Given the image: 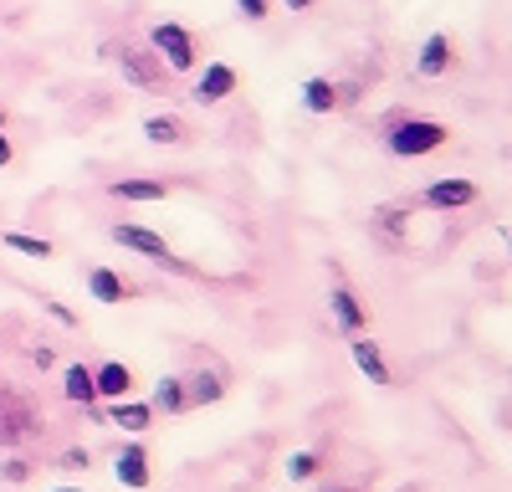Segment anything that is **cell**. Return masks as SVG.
<instances>
[{
  "mask_svg": "<svg viewBox=\"0 0 512 492\" xmlns=\"http://www.w3.org/2000/svg\"><path fill=\"white\" fill-rule=\"evenodd\" d=\"M451 144V129L441 118H420V113H395L390 123H384V149H390L395 159H425Z\"/></svg>",
  "mask_w": 512,
  "mask_h": 492,
  "instance_id": "obj_1",
  "label": "cell"
},
{
  "mask_svg": "<svg viewBox=\"0 0 512 492\" xmlns=\"http://www.w3.org/2000/svg\"><path fill=\"white\" fill-rule=\"evenodd\" d=\"M108 236L123 246V252H134V257H144V262H154V267H164V272H175V277H200V267H195V262H185V257H175V246H169L159 231H149V226L118 221Z\"/></svg>",
  "mask_w": 512,
  "mask_h": 492,
  "instance_id": "obj_2",
  "label": "cell"
},
{
  "mask_svg": "<svg viewBox=\"0 0 512 492\" xmlns=\"http://www.w3.org/2000/svg\"><path fill=\"white\" fill-rule=\"evenodd\" d=\"M47 431V416H41V405L16 390V385H0V446H26Z\"/></svg>",
  "mask_w": 512,
  "mask_h": 492,
  "instance_id": "obj_3",
  "label": "cell"
},
{
  "mask_svg": "<svg viewBox=\"0 0 512 492\" xmlns=\"http://www.w3.org/2000/svg\"><path fill=\"white\" fill-rule=\"evenodd\" d=\"M103 52L118 62L123 82H128L134 93H169V77H175V72L159 62L154 47H128V41H123V47H103Z\"/></svg>",
  "mask_w": 512,
  "mask_h": 492,
  "instance_id": "obj_4",
  "label": "cell"
},
{
  "mask_svg": "<svg viewBox=\"0 0 512 492\" xmlns=\"http://www.w3.org/2000/svg\"><path fill=\"white\" fill-rule=\"evenodd\" d=\"M149 47L159 52V62H164L169 72H195V62H200V41H195V31L180 26V21H154V26H149Z\"/></svg>",
  "mask_w": 512,
  "mask_h": 492,
  "instance_id": "obj_5",
  "label": "cell"
},
{
  "mask_svg": "<svg viewBox=\"0 0 512 492\" xmlns=\"http://www.w3.org/2000/svg\"><path fill=\"white\" fill-rule=\"evenodd\" d=\"M477 185L466 180V175H446V180H431L415 200L425 205V211H441V216H451V211H466V205H477Z\"/></svg>",
  "mask_w": 512,
  "mask_h": 492,
  "instance_id": "obj_6",
  "label": "cell"
},
{
  "mask_svg": "<svg viewBox=\"0 0 512 492\" xmlns=\"http://www.w3.org/2000/svg\"><path fill=\"white\" fill-rule=\"evenodd\" d=\"M236 67L231 62H210L200 77H195V88H190V98L200 103V108H216V103H226L231 93H236Z\"/></svg>",
  "mask_w": 512,
  "mask_h": 492,
  "instance_id": "obj_7",
  "label": "cell"
},
{
  "mask_svg": "<svg viewBox=\"0 0 512 492\" xmlns=\"http://www.w3.org/2000/svg\"><path fill=\"white\" fill-rule=\"evenodd\" d=\"M113 477H118V487H128V492H144V487L154 482V472H149V451H144L139 441H123V446H118V457H113Z\"/></svg>",
  "mask_w": 512,
  "mask_h": 492,
  "instance_id": "obj_8",
  "label": "cell"
},
{
  "mask_svg": "<svg viewBox=\"0 0 512 492\" xmlns=\"http://www.w3.org/2000/svg\"><path fill=\"white\" fill-rule=\"evenodd\" d=\"M456 67V47H451V36L446 31H431L420 41V57H415V77H425V82H436V77H446Z\"/></svg>",
  "mask_w": 512,
  "mask_h": 492,
  "instance_id": "obj_9",
  "label": "cell"
},
{
  "mask_svg": "<svg viewBox=\"0 0 512 492\" xmlns=\"http://www.w3.org/2000/svg\"><path fill=\"white\" fill-rule=\"evenodd\" d=\"M349 354H354L359 375H364L369 385H379V390H390V385H395V369H390V359L379 354V344H374V339H364V334H349Z\"/></svg>",
  "mask_w": 512,
  "mask_h": 492,
  "instance_id": "obj_10",
  "label": "cell"
},
{
  "mask_svg": "<svg viewBox=\"0 0 512 492\" xmlns=\"http://www.w3.org/2000/svg\"><path fill=\"white\" fill-rule=\"evenodd\" d=\"M328 313L338 323V334H364V328H369V308L359 303V293H354V287H344V282L328 293Z\"/></svg>",
  "mask_w": 512,
  "mask_h": 492,
  "instance_id": "obj_11",
  "label": "cell"
},
{
  "mask_svg": "<svg viewBox=\"0 0 512 492\" xmlns=\"http://www.w3.org/2000/svg\"><path fill=\"white\" fill-rule=\"evenodd\" d=\"M93 385H98V400L113 405V400H123V395H134V369H128L123 359H103V364L93 369Z\"/></svg>",
  "mask_w": 512,
  "mask_h": 492,
  "instance_id": "obj_12",
  "label": "cell"
},
{
  "mask_svg": "<svg viewBox=\"0 0 512 492\" xmlns=\"http://www.w3.org/2000/svg\"><path fill=\"white\" fill-rule=\"evenodd\" d=\"M154 416H159V410L149 405V400H113L108 405V426H118V431H128V436H144L149 426H154Z\"/></svg>",
  "mask_w": 512,
  "mask_h": 492,
  "instance_id": "obj_13",
  "label": "cell"
},
{
  "mask_svg": "<svg viewBox=\"0 0 512 492\" xmlns=\"http://www.w3.org/2000/svg\"><path fill=\"white\" fill-rule=\"evenodd\" d=\"M185 395H190V410L221 405L226 400V369H195V375H185Z\"/></svg>",
  "mask_w": 512,
  "mask_h": 492,
  "instance_id": "obj_14",
  "label": "cell"
},
{
  "mask_svg": "<svg viewBox=\"0 0 512 492\" xmlns=\"http://www.w3.org/2000/svg\"><path fill=\"white\" fill-rule=\"evenodd\" d=\"M128 293H134V282H123V272H113V267H88V298L118 308V303H128Z\"/></svg>",
  "mask_w": 512,
  "mask_h": 492,
  "instance_id": "obj_15",
  "label": "cell"
},
{
  "mask_svg": "<svg viewBox=\"0 0 512 492\" xmlns=\"http://www.w3.org/2000/svg\"><path fill=\"white\" fill-rule=\"evenodd\" d=\"M369 231L384 241V246H400L410 236V205H379L369 216Z\"/></svg>",
  "mask_w": 512,
  "mask_h": 492,
  "instance_id": "obj_16",
  "label": "cell"
},
{
  "mask_svg": "<svg viewBox=\"0 0 512 492\" xmlns=\"http://www.w3.org/2000/svg\"><path fill=\"white\" fill-rule=\"evenodd\" d=\"M108 195H113V200H134V205H154V200H169V185H164V180L134 175V180H113Z\"/></svg>",
  "mask_w": 512,
  "mask_h": 492,
  "instance_id": "obj_17",
  "label": "cell"
},
{
  "mask_svg": "<svg viewBox=\"0 0 512 492\" xmlns=\"http://www.w3.org/2000/svg\"><path fill=\"white\" fill-rule=\"evenodd\" d=\"M144 139L149 144H185L190 139V123L180 113H154V118H144Z\"/></svg>",
  "mask_w": 512,
  "mask_h": 492,
  "instance_id": "obj_18",
  "label": "cell"
},
{
  "mask_svg": "<svg viewBox=\"0 0 512 492\" xmlns=\"http://www.w3.org/2000/svg\"><path fill=\"white\" fill-rule=\"evenodd\" d=\"M154 410H164V416H185L190 410V395H185V375H164L159 385H154V400H149Z\"/></svg>",
  "mask_w": 512,
  "mask_h": 492,
  "instance_id": "obj_19",
  "label": "cell"
},
{
  "mask_svg": "<svg viewBox=\"0 0 512 492\" xmlns=\"http://www.w3.org/2000/svg\"><path fill=\"white\" fill-rule=\"evenodd\" d=\"M62 395H67L72 405H93V400H98L93 369H88V364H67V369H62Z\"/></svg>",
  "mask_w": 512,
  "mask_h": 492,
  "instance_id": "obj_20",
  "label": "cell"
},
{
  "mask_svg": "<svg viewBox=\"0 0 512 492\" xmlns=\"http://www.w3.org/2000/svg\"><path fill=\"white\" fill-rule=\"evenodd\" d=\"M303 108H308V113H333V108H338V82L308 77V82H303Z\"/></svg>",
  "mask_w": 512,
  "mask_h": 492,
  "instance_id": "obj_21",
  "label": "cell"
},
{
  "mask_svg": "<svg viewBox=\"0 0 512 492\" xmlns=\"http://www.w3.org/2000/svg\"><path fill=\"white\" fill-rule=\"evenodd\" d=\"M0 246H6V252H21V257H36V262L52 257V241L47 236H26V231H6V236H0Z\"/></svg>",
  "mask_w": 512,
  "mask_h": 492,
  "instance_id": "obj_22",
  "label": "cell"
},
{
  "mask_svg": "<svg viewBox=\"0 0 512 492\" xmlns=\"http://www.w3.org/2000/svg\"><path fill=\"white\" fill-rule=\"evenodd\" d=\"M318 472H323L318 451H292V457H287V477H292V482H313Z\"/></svg>",
  "mask_w": 512,
  "mask_h": 492,
  "instance_id": "obj_23",
  "label": "cell"
},
{
  "mask_svg": "<svg viewBox=\"0 0 512 492\" xmlns=\"http://www.w3.org/2000/svg\"><path fill=\"white\" fill-rule=\"evenodd\" d=\"M57 467H62V472H88V467H93V451H88V446H67L62 457H57Z\"/></svg>",
  "mask_w": 512,
  "mask_h": 492,
  "instance_id": "obj_24",
  "label": "cell"
},
{
  "mask_svg": "<svg viewBox=\"0 0 512 492\" xmlns=\"http://www.w3.org/2000/svg\"><path fill=\"white\" fill-rule=\"evenodd\" d=\"M0 482H11V487L31 482V462L26 457H6V462H0Z\"/></svg>",
  "mask_w": 512,
  "mask_h": 492,
  "instance_id": "obj_25",
  "label": "cell"
},
{
  "mask_svg": "<svg viewBox=\"0 0 512 492\" xmlns=\"http://www.w3.org/2000/svg\"><path fill=\"white\" fill-rule=\"evenodd\" d=\"M236 11H241L246 21H267V16H272V0H236Z\"/></svg>",
  "mask_w": 512,
  "mask_h": 492,
  "instance_id": "obj_26",
  "label": "cell"
},
{
  "mask_svg": "<svg viewBox=\"0 0 512 492\" xmlns=\"http://www.w3.org/2000/svg\"><path fill=\"white\" fill-rule=\"evenodd\" d=\"M47 313H52V318H57L62 328H77V313H72L67 303H57V298H47Z\"/></svg>",
  "mask_w": 512,
  "mask_h": 492,
  "instance_id": "obj_27",
  "label": "cell"
},
{
  "mask_svg": "<svg viewBox=\"0 0 512 492\" xmlns=\"http://www.w3.org/2000/svg\"><path fill=\"white\" fill-rule=\"evenodd\" d=\"M31 364H36V369H52V364H57V354H52L47 344H36V349H31Z\"/></svg>",
  "mask_w": 512,
  "mask_h": 492,
  "instance_id": "obj_28",
  "label": "cell"
},
{
  "mask_svg": "<svg viewBox=\"0 0 512 492\" xmlns=\"http://www.w3.org/2000/svg\"><path fill=\"white\" fill-rule=\"evenodd\" d=\"M11 159H16V144H11V134H6V129H0V170H6Z\"/></svg>",
  "mask_w": 512,
  "mask_h": 492,
  "instance_id": "obj_29",
  "label": "cell"
},
{
  "mask_svg": "<svg viewBox=\"0 0 512 492\" xmlns=\"http://www.w3.org/2000/svg\"><path fill=\"white\" fill-rule=\"evenodd\" d=\"M287 11H308V6H318V0H282Z\"/></svg>",
  "mask_w": 512,
  "mask_h": 492,
  "instance_id": "obj_30",
  "label": "cell"
},
{
  "mask_svg": "<svg viewBox=\"0 0 512 492\" xmlns=\"http://www.w3.org/2000/svg\"><path fill=\"white\" fill-rule=\"evenodd\" d=\"M6 123H11V113H6V108H0V129H6Z\"/></svg>",
  "mask_w": 512,
  "mask_h": 492,
  "instance_id": "obj_31",
  "label": "cell"
},
{
  "mask_svg": "<svg viewBox=\"0 0 512 492\" xmlns=\"http://www.w3.org/2000/svg\"><path fill=\"white\" fill-rule=\"evenodd\" d=\"M57 492H82V487H57Z\"/></svg>",
  "mask_w": 512,
  "mask_h": 492,
  "instance_id": "obj_32",
  "label": "cell"
},
{
  "mask_svg": "<svg viewBox=\"0 0 512 492\" xmlns=\"http://www.w3.org/2000/svg\"><path fill=\"white\" fill-rule=\"evenodd\" d=\"M328 492H338V487H328Z\"/></svg>",
  "mask_w": 512,
  "mask_h": 492,
  "instance_id": "obj_33",
  "label": "cell"
},
{
  "mask_svg": "<svg viewBox=\"0 0 512 492\" xmlns=\"http://www.w3.org/2000/svg\"><path fill=\"white\" fill-rule=\"evenodd\" d=\"M507 246H512V241H507Z\"/></svg>",
  "mask_w": 512,
  "mask_h": 492,
  "instance_id": "obj_34",
  "label": "cell"
}]
</instances>
